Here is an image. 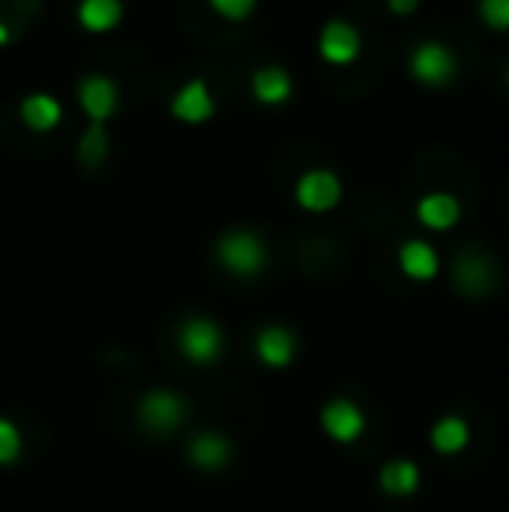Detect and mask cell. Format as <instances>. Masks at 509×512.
<instances>
[{
  "label": "cell",
  "mask_w": 509,
  "mask_h": 512,
  "mask_svg": "<svg viewBox=\"0 0 509 512\" xmlns=\"http://www.w3.org/2000/svg\"><path fill=\"white\" fill-rule=\"evenodd\" d=\"M189 415V405H185L182 394L175 391H150L136 401V418L147 432L154 436H164V432H175L178 425Z\"/></svg>",
  "instance_id": "cell-1"
},
{
  "label": "cell",
  "mask_w": 509,
  "mask_h": 512,
  "mask_svg": "<svg viewBox=\"0 0 509 512\" xmlns=\"http://www.w3.org/2000/svg\"><path fill=\"white\" fill-rule=\"evenodd\" d=\"M178 349L189 363L196 366H213L224 352V335L210 317H189L178 331Z\"/></svg>",
  "instance_id": "cell-2"
},
{
  "label": "cell",
  "mask_w": 509,
  "mask_h": 512,
  "mask_svg": "<svg viewBox=\"0 0 509 512\" xmlns=\"http://www.w3.org/2000/svg\"><path fill=\"white\" fill-rule=\"evenodd\" d=\"M220 262L234 272V276H255L265 265V244L252 230H234V234L220 237Z\"/></svg>",
  "instance_id": "cell-3"
},
{
  "label": "cell",
  "mask_w": 509,
  "mask_h": 512,
  "mask_svg": "<svg viewBox=\"0 0 509 512\" xmlns=\"http://www.w3.org/2000/svg\"><path fill=\"white\" fill-rule=\"evenodd\" d=\"M321 429H325L335 443H356V439L363 436V429H367V418H363L360 405H353V401H346V398H335L321 408Z\"/></svg>",
  "instance_id": "cell-4"
},
{
  "label": "cell",
  "mask_w": 509,
  "mask_h": 512,
  "mask_svg": "<svg viewBox=\"0 0 509 512\" xmlns=\"http://www.w3.org/2000/svg\"><path fill=\"white\" fill-rule=\"evenodd\" d=\"M412 70H415V77H419V81L443 84V81H450V77H454L457 60H454V53L443 46V42H419V46H415V53H412Z\"/></svg>",
  "instance_id": "cell-5"
},
{
  "label": "cell",
  "mask_w": 509,
  "mask_h": 512,
  "mask_svg": "<svg viewBox=\"0 0 509 512\" xmlns=\"http://www.w3.org/2000/svg\"><path fill=\"white\" fill-rule=\"evenodd\" d=\"M297 199H300V206L318 209L321 213V209H332L335 203H339L342 185H339V178L325 168L307 171V175H300V182H297Z\"/></svg>",
  "instance_id": "cell-6"
},
{
  "label": "cell",
  "mask_w": 509,
  "mask_h": 512,
  "mask_svg": "<svg viewBox=\"0 0 509 512\" xmlns=\"http://www.w3.org/2000/svg\"><path fill=\"white\" fill-rule=\"evenodd\" d=\"M255 352L269 370H286V366L293 363V356H297V338H293V331L279 328V324H269V328L258 331Z\"/></svg>",
  "instance_id": "cell-7"
},
{
  "label": "cell",
  "mask_w": 509,
  "mask_h": 512,
  "mask_svg": "<svg viewBox=\"0 0 509 512\" xmlns=\"http://www.w3.org/2000/svg\"><path fill=\"white\" fill-rule=\"evenodd\" d=\"M77 91H81V105L91 119H105V115H112V108H116V102H119L116 84H112V77H105V74L84 77Z\"/></svg>",
  "instance_id": "cell-8"
},
{
  "label": "cell",
  "mask_w": 509,
  "mask_h": 512,
  "mask_svg": "<svg viewBox=\"0 0 509 512\" xmlns=\"http://www.w3.org/2000/svg\"><path fill=\"white\" fill-rule=\"evenodd\" d=\"M321 53L332 63H346L360 53V32L349 21H328L321 28Z\"/></svg>",
  "instance_id": "cell-9"
},
{
  "label": "cell",
  "mask_w": 509,
  "mask_h": 512,
  "mask_svg": "<svg viewBox=\"0 0 509 512\" xmlns=\"http://www.w3.org/2000/svg\"><path fill=\"white\" fill-rule=\"evenodd\" d=\"M189 460L199 471H220L231 460V443L217 432H199L189 443Z\"/></svg>",
  "instance_id": "cell-10"
},
{
  "label": "cell",
  "mask_w": 509,
  "mask_h": 512,
  "mask_svg": "<svg viewBox=\"0 0 509 512\" xmlns=\"http://www.w3.org/2000/svg\"><path fill=\"white\" fill-rule=\"evenodd\" d=\"M398 262H401V272H405L408 279H419V283H426V279H433L436 272H440V255H436L426 241H405L401 244Z\"/></svg>",
  "instance_id": "cell-11"
},
{
  "label": "cell",
  "mask_w": 509,
  "mask_h": 512,
  "mask_svg": "<svg viewBox=\"0 0 509 512\" xmlns=\"http://www.w3.org/2000/svg\"><path fill=\"white\" fill-rule=\"evenodd\" d=\"M429 443H433V450H436V453H443V457H454V453H461L464 446L471 443L468 422H464L461 415L440 418V422L433 425V432H429Z\"/></svg>",
  "instance_id": "cell-12"
},
{
  "label": "cell",
  "mask_w": 509,
  "mask_h": 512,
  "mask_svg": "<svg viewBox=\"0 0 509 512\" xmlns=\"http://www.w3.org/2000/svg\"><path fill=\"white\" fill-rule=\"evenodd\" d=\"M171 112H175L178 119H189V122L206 119V115L213 112V95H210V88H206V81L185 84V88L175 95V102H171Z\"/></svg>",
  "instance_id": "cell-13"
},
{
  "label": "cell",
  "mask_w": 509,
  "mask_h": 512,
  "mask_svg": "<svg viewBox=\"0 0 509 512\" xmlns=\"http://www.w3.org/2000/svg\"><path fill=\"white\" fill-rule=\"evenodd\" d=\"M461 216V206L450 192H429V196L419 199V220L433 230H447L450 223H457Z\"/></svg>",
  "instance_id": "cell-14"
},
{
  "label": "cell",
  "mask_w": 509,
  "mask_h": 512,
  "mask_svg": "<svg viewBox=\"0 0 509 512\" xmlns=\"http://www.w3.org/2000/svg\"><path fill=\"white\" fill-rule=\"evenodd\" d=\"M419 481H422V474L412 460H391V464L381 467V492L394 495V499L412 495L415 488H419Z\"/></svg>",
  "instance_id": "cell-15"
},
{
  "label": "cell",
  "mask_w": 509,
  "mask_h": 512,
  "mask_svg": "<svg viewBox=\"0 0 509 512\" xmlns=\"http://www.w3.org/2000/svg\"><path fill=\"white\" fill-rule=\"evenodd\" d=\"M123 18V4L119 0H81V25L91 32H105Z\"/></svg>",
  "instance_id": "cell-16"
},
{
  "label": "cell",
  "mask_w": 509,
  "mask_h": 512,
  "mask_svg": "<svg viewBox=\"0 0 509 512\" xmlns=\"http://www.w3.org/2000/svg\"><path fill=\"white\" fill-rule=\"evenodd\" d=\"M21 115L32 129H53L60 122V102L53 95H28L21 102Z\"/></svg>",
  "instance_id": "cell-17"
},
{
  "label": "cell",
  "mask_w": 509,
  "mask_h": 512,
  "mask_svg": "<svg viewBox=\"0 0 509 512\" xmlns=\"http://www.w3.org/2000/svg\"><path fill=\"white\" fill-rule=\"evenodd\" d=\"M255 95L269 105L283 102V98L290 95V74H286L283 67H262L255 74Z\"/></svg>",
  "instance_id": "cell-18"
},
{
  "label": "cell",
  "mask_w": 509,
  "mask_h": 512,
  "mask_svg": "<svg viewBox=\"0 0 509 512\" xmlns=\"http://www.w3.org/2000/svg\"><path fill=\"white\" fill-rule=\"evenodd\" d=\"M21 457V432L11 418H0V464H14Z\"/></svg>",
  "instance_id": "cell-19"
},
{
  "label": "cell",
  "mask_w": 509,
  "mask_h": 512,
  "mask_svg": "<svg viewBox=\"0 0 509 512\" xmlns=\"http://www.w3.org/2000/svg\"><path fill=\"white\" fill-rule=\"evenodd\" d=\"M461 283L468 286V290H482V286L489 283V265H485L482 258L461 262Z\"/></svg>",
  "instance_id": "cell-20"
},
{
  "label": "cell",
  "mask_w": 509,
  "mask_h": 512,
  "mask_svg": "<svg viewBox=\"0 0 509 512\" xmlns=\"http://www.w3.org/2000/svg\"><path fill=\"white\" fill-rule=\"evenodd\" d=\"M102 154H105V129L91 126L88 133H84V140H81V157L88 164H98V161H102Z\"/></svg>",
  "instance_id": "cell-21"
},
{
  "label": "cell",
  "mask_w": 509,
  "mask_h": 512,
  "mask_svg": "<svg viewBox=\"0 0 509 512\" xmlns=\"http://www.w3.org/2000/svg\"><path fill=\"white\" fill-rule=\"evenodd\" d=\"M482 18L492 28H509V0H482Z\"/></svg>",
  "instance_id": "cell-22"
},
{
  "label": "cell",
  "mask_w": 509,
  "mask_h": 512,
  "mask_svg": "<svg viewBox=\"0 0 509 512\" xmlns=\"http://www.w3.org/2000/svg\"><path fill=\"white\" fill-rule=\"evenodd\" d=\"M213 7L227 18H245V14H252L255 0H213Z\"/></svg>",
  "instance_id": "cell-23"
},
{
  "label": "cell",
  "mask_w": 509,
  "mask_h": 512,
  "mask_svg": "<svg viewBox=\"0 0 509 512\" xmlns=\"http://www.w3.org/2000/svg\"><path fill=\"white\" fill-rule=\"evenodd\" d=\"M387 4H391L394 11H412V7L419 4V0H387Z\"/></svg>",
  "instance_id": "cell-24"
},
{
  "label": "cell",
  "mask_w": 509,
  "mask_h": 512,
  "mask_svg": "<svg viewBox=\"0 0 509 512\" xmlns=\"http://www.w3.org/2000/svg\"><path fill=\"white\" fill-rule=\"evenodd\" d=\"M11 39V32H7V25H0V42H7Z\"/></svg>",
  "instance_id": "cell-25"
}]
</instances>
